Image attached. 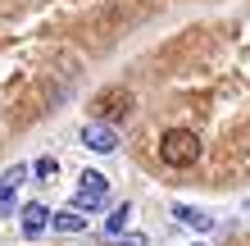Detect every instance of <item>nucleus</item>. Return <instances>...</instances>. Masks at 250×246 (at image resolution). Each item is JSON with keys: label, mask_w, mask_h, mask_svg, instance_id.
<instances>
[{"label": "nucleus", "mask_w": 250, "mask_h": 246, "mask_svg": "<svg viewBox=\"0 0 250 246\" xmlns=\"http://www.w3.org/2000/svg\"><path fill=\"white\" fill-rule=\"evenodd\" d=\"M50 228H60V233H82V228H86V214L82 210H60V214H50Z\"/></svg>", "instance_id": "nucleus-6"}, {"label": "nucleus", "mask_w": 250, "mask_h": 246, "mask_svg": "<svg viewBox=\"0 0 250 246\" xmlns=\"http://www.w3.org/2000/svg\"><path fill=\"white\" fill-rule=\"evenodd\" d=\"M91 114H100V119H127L132 114V96L127 91H100Z\"/></svg>", "instance_id": "nucleus-3"}, {"label": "nucleus", "mask_w": 250, "mask_h": 246, "mask_svg": "<svg viewBox=\"0 0 250 246\" xmlns=\"http://www.w3.org/2000/svg\"><path fill=\"white\" fill-rule=\"evenodd\" d=\"M109 201V182H105V173H96V169H86L82 173V182H78V192H73V210H100Z\"/></svg>", "instance_id": "nucleus-2"}, {"label": "nucleus", "mask_w": 250, "mask_h": 246, "mask_svg": "<svg viewBox=\"0 0 250 246\" xmlns=\"http://www.w3.org/2000/svg\"><path fill=\"white\" fill-rule=\"evenodd\" d=\"M127 219H132V210H127V205H123V210H114V214H109V224H105V233H109V237H114V233H123Z\"/></svg>", "instance_id": "nucleus-8"}, {"label": "nucleus", "mask_w": 250, "mask_h": 246, "mask_svg": "<svg viewBox=\"0 0 250 246\" xmlns=\"http://www.w3.org/2000/svg\"><path fill=\"white\" fill-rule=\"evenodd\" d=\"M0 210H14V187H0Z\"/></svg>", "instance_id": "nucleus-11"}, {"label": "nucleus", "mask_w": 250, "mask_h": 246, "mask_svg": "<svg viewBox=\"0 0 250 246\" xmlns=\"http://www.w3.org/2000/svg\"><path fill=\"white\" fill-rule=\"evenodd\" d=\"M123 246H146V237H127V242H123Z\"/></svg>", "instance_id": "nucleus-12"}, {"label": "nucleus", "mask_w": 250, "mask_h": 246, "mask_svg": "<svg viewBox=\"0 0 250 246\" xmlns=\"http://www.w3.org/2000/svg\"><path fill=\"white\" fill-rule=\"evenodd\" d=\"M32 169H37V178H46V182H50V178H55V169H60V164H55L50 155H46V160H37Z\"/></svg>", "instance_id": "nucleus-9"}, {"label": "nucleus", "mask_w": 250, "mask_h": 246, "mask_svg": "<svg viewBox=\"0 0 250 246\" xmlns=\"http://www.w3.org/2000/svg\"><path fill=\"white\" fill-rule=\"evenodd\" d=\"M23 178H27V169H23V164H14V169H9V173H5V187H19V182H23Z\"/></svg>", "instance_id": "nucleus-10"}, {"label": "nucleus", "mask_w": 250, "mask_h": 246, "mask_svg": "<svg viewBox=\"0 0 250 246\" xmlns=\"http://www.w3.org/2000/svg\"><path fill=\"white\" fill-rule=\"evenodd\" d=\"M46 224H50V210H46V205H37V201H32V205H23V233H27V237L46 233Z\"/></svg>", "instance_id": "nucleus-5"}, {"label": "nucleus", "mask_w": 250, "mask_h": 246, "mask_svg": "<svg viewBox=\"0 0 250 246\" xmlns=\"http://www.w3.org/2000/svg\"><path fill=\"white\" fill-rule=\"evenodd\" d=\"M173 214H178V219H182L187 228H196V233H209V228H214V214H205V210H191V205H178Z\"/></svg>", "instance_id": "nucleus-7"}, {"label": "nucleus", "mask_w": 250, "mask_h": 246, "mask_svg": "<svg viewBox=\"0 0 250 246\" xmlns=\"http://www.w3.org/2000/svg\"><path fill=\"white\" fill-rule=\"evenodd\" d=\"M82 146L96 151V155H109L114 146H119V133H114L109 123H86L82 128Z\"/></svg>", "instance_id": "nucleus-4"}, {"label": "nucleus", "mask_w": 250, "mask_h": 246, "mask_svg": "<svg viewBox=\"0 0 250 246\" xmlns=\"http://www.w3.org/2000/svg\"><path fill=\"white\" fill-rule=\"evenodd\" d=\"M159 160H164L168 169H187L200 160V137L187 133V128H173V133H164V141H159Z\"/></svg>", "instance_id": "nucleus-1"}]
</instances>
